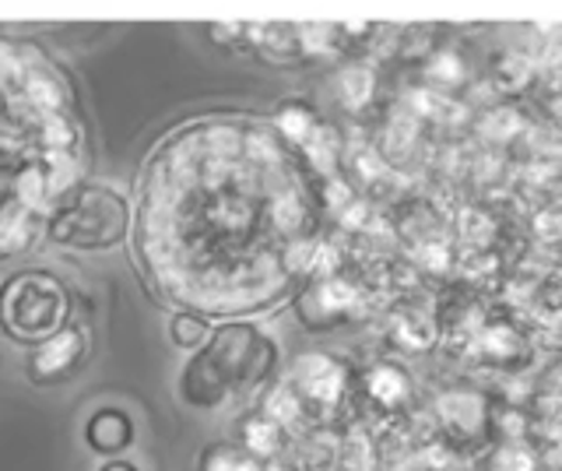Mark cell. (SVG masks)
I'll return each instance as SVG.
<instances>
[{
  "label": "cell",
  "instance_id": "cell-1",
  "mask_svg": "<svg viewBox=\"0 0 562 471\" xmlns=\"http://www.w3.org/2000/svg\"><path fill=\"white\" fill-rule=\"evenodd\" d=\"M60 313V292L46 278H25L14 285V303H11V324L22 335H43L46 327L57 324Z\"/></svg>",
  "mask_w": 562,
  "mask_h": 471
},
{
  "label": "cell",
  "instance_id": "cell-2",
  "mask_svg": "<svg viewBox=\"0 0 562 471\" xmlns=\"http://www.w3.org/2000/svg\"><path fill=\"white\" fill-rule=\"evenodd\" d=\"M67 239H78V233H88V229H95V243H110L116 239V233L123 229V208L116 198L110 194H88L78 208H75V215L67 218ZM64 239V236H60Z\"/></svg>",
  "mask_w": 562,
  "mask_h": 471
},
{
  "label": "cell",
  "instance_id": "cell-3",
  "mask_svg": "<svg viewBox=\"0 0 562 471\" xmlns=\"http://www.w3.org/2000/svg\"><path fill=\"white\" fill-rule=\"evenodd\" d=\"M426 81L439 96H453L468 85V60L453 46H439L426 54Z\"/></svg>",
  "mask_w": 562,
  "mask_h": 471
},
{
  "label": "cell",
  "instance_id": "cell-4",
  "mask_svg": "<svg viewBox=\"0 0 562 471\" xmlns=\"http://www.w3.org/2000/svg\"><path fill=\"white\" fill-rule=\"evenodd\" d=\"M479 134H482V142L488 148H496V145H517L520 137L527 134V116L517 106H506V102H499V106H492V110L482 113Z\"/></svg>",
  "mask_w": 562,
  "mask_h": 471
},
{
  "label": "cell",
  "instance_id": "cell-5",
  "mask_svg": "<svg viewBox=\"0 0 562 471\" xmlns=\"http://www.w3.org/2000/svg\"><path fill=\"white\" fill-rule=\"evenodd\" d=\"M535 78H538V67H535L531 54L506 49V54H499L496 60H492V81H496V89L506 92V96L524 92Z\"/></svg>",
  "mask_w": 562,
  "mask_h": 471
},
{
  "label": "cell",
  "instance_id": "cell-6",
  "mask_svg": "<svg viewBox=\"0 0 562 471\" xmlns=\"http://www.w3.org/2000/svg\"><path fill=\"white\" fill-rule=\"evenodd\" d=\"M295 373H299V380H303L306 394L316 397V401H334V397L341 394L345 377H341L338 366H334L330 359H324V356L303 359V362L295 366Z\"/></svg>",
  "mask_w": 562,
  "mask_h": 471
},
{
  "label": "cell",
  "instance_id": "cell-7",
  "mask_svg": "<svg viewBox=\"0 0 562 471\" xmlns=\"http://www.w3.org/2000/svg\"><path fill=\"white\" fill-rule=\"evenodd\" d=\"M341 85V102L348 110H362L366 102H373V92H376V71L369 64H351L341 71L338 78Z\"/></svg>",
  "mask_w": 562,
  "mask_h": 471
},
{
  "label": "cell",
  "instance_id": "cell-8",
  "mask_svg": "<svg viewBox=\"0 0 562 471\" xmlns=\"http://www.w3.org/2000/svg\"><path fill=\"white\" fill-rule=\"evenodd\" d=\"M436 330H439V324L429 317V313L408 310V313H401V317H397V324H394V338H397L404 348H429L432 338H436Z\"/></svg>",
  "mask_w": 562,
  "mask_h": 471
},
{
  "label": "cell",
  "instance_id": "cell-9",
  "mask_svg": "<svg viewBox=\"0 0 562 471\" xmlns=\"http://www.w3.org/2000/svg\"><path fill=\"white\" fill-rule=\"evenodd\" d=\"M369 394L383 405H397V401L408 397V377H404L397 366H376L369 373Z\"/></svg>",
  "mask_w": 562,
  "mask_h": 471
},
{
  "label": "cell",
  "instance_id": "cell-10",
  "mask_svg": "<svg viewBox=\"0 0 562 471\" xmlns=\"http://www.w3.org/2000/svg\"><path fill=\"white\" fill-rule=\"evenodd\" d=\"M78 348H81V338L75 335V330H64V335H57L49 345H43V352H40V370H43V373L60 370V366H67L70 359L78 356Z\"/></svg>",
  "mask_w": 562,
  "mask_h": 471
},
{
  "label": "cell",
  "instance_id": "cell-11",
  "mask_svg": "<svg viewBox=\"0 0 562 471\" xmlns=\"http://www.w3.org/2000/svg\"><path fill=\"white\" fill-rule=\"evenodd\" d=\"M278 131L285 137H292V142H299V145H306V137L316 131V116L306 106L292 102V106H285L278 113Z\"/></svg>",
  "mask_w": 562,
  "mask_h": 471
},
{
  "label": "cell",
  "instance_id": "cell-12",
  "mask_svg": "<svg viewBox=\"0 0 562 471\" xmlns=\"http://www.w3.org/2000/svg\"><path fill=\"white\" fill-rule=\"evenodd\" d=\"M415 265H422L426 271H450L453 250L447 247V243H439L436 236L432 239H418L415 243Z\"/></svg>",
  "mask_w": 562,
  "mask_h": 471
},
{
  "label": "cell",
  "instance_id": "cell-13",
  "mask_svg": "<svg viewBox=\"0 0 562 471\" xmlns=\"http://www.w3.org/2000/svg\"><path fill=\"white\" fill-rule=\"evenodd\" d=\"M246 444H250V450L257 453H271L278 447V426L271 423V418H254L250 429H246Z\"/></svg>",
  "mask_w": 562,
  "mask_h": 471
},
{
  "label": "cell",
  "instance_id": "cell-14",
  "mask_svg": "<svg viewBox=\"0 0 562 471\" xmlns=\"http://www.w3.org/2000/svg\"><path fill=\"white\" fill-rule=\"evenodd\" d=\"M172 335L180 338V345H201L204 335H207V327L201 321H190V317H180L172 327Z\"/></svg>",
  "mask_w": 562,
  "mask_h": 471
},
{
  "label": "cell",
  "instance_id": "cell-15",
  "mask_svg": "<svg viewBox=\"0 0 562 471\" xmlns=\"http://www.w3.org/2000/svg\"><path fill=\"white\" fill-rule=\"evenodd\" d=\"M268 415H278L281 423H285L289 415H295V397L281 388V391H274V397H271V405H268Z\"/></svg>",
  "mask_w": 562,
  "mask_h": 471
}]
</instances>
